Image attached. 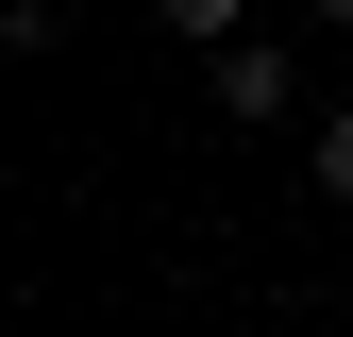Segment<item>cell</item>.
Returning <instances> with one entry per match:
<instances>
[{
    "instance_id": "2",
    "label": "cell",
    "mask_w": 353,
    "mask_h": 337,
    "mask_svg": "<svg viewBox=\"0 0 353 337\" xmlns=\"http://www.w3.org/2000/svg\"><path fill=\"white\" fill-rule=\"evenodd\" d=\"M168 34H202V51H236V34H252V0H168Z\"/></svg>"
},
{
    "instance_id": "4",
    "label": "cell",
    "mask_w": 353,
    "mask_h": 337,
    "mask_svg": "<svg viewBox=\"0 0 353 337\" xmlns=\"http://www.w3.org/2000/svg\"><path fill=\"white\" fill-rule=\"evenodd\" d=\"M303 17H353V0H303Z\"/></svg>"
},
{
    "instance_id": "5",
    "label": "cell",
    "mask_w": 353,
    "mask_h": 337,
    "mask_svg": "<svg viewBox=\"0 0 353 337\" xmlns=\"http://www.w3.org/2000/svg\"><path fill=\"white\" fill-rule=\"evenodd\" d=\"M51 337H84V320H51Z\"/></svg>"
},
{
    "instance_id": "1",
    "label": "cell",
    "mask_w": 353,
    "mask_h": 337,
    "mask_svg": "<svg viewBox=\"0 0 353 337\" xmlns=\"http://www.w3.org/2000/svg\"><path fill=\"white\" fill-rule=\"evenodd\" d=\"M202 84H219V118H236V135H252V118H286V51H270V34L202 51Z\"/></svg>"
},
{
    "instance_id": "3",
    "label": "cell",
    "mask_w": 353,
    "mask_h": 337,
    "mask_svg": "<svg viewBox=\"0 0 353 337\" xmlns=\"http://www.w3.org/2000/svg\"><path fill=\"white\" fill-rule=\"evenodd\" d=\"M303 168H320V202H353V118H320V152H303Z\"/></svg>"
}]
</instances>
